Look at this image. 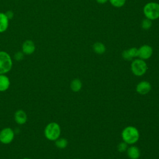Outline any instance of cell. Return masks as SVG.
<instances>
[{"label": "cell", "mask_w": 159, "mask_h": 159, "mask_svg": "<svg viewBox=\"0 0 159 159\" xmlns=\"http://www.w3.org/2000/svg\"><path fill=\"white\" fill-rule=\"evenodd\" d=\"M70 88L73 92H78L82 88V82L80 80L76 78L70 83Z\"/></svg>", "instance_id": "cell-14"}, {"label": "cell", "mask_w": 159, "mask_h": 159, "mask_svg": "<svg viewBox=\"0 0 159 159\" xmlns=\"http://www.w3.org/2000/svg\"><path fill=\"white\" fill-rule=\"evenodd\" d=\"M152 25V22L151 20L145 18L144 19L141 24V26L143 29L144 30H148Z\"/></svg>", "instance_id": "cell-17"}, {"label": "cell", "mask_w": 159, "mask_h": 159, "mask_svg": "<svg viewBox=\"0 0 159 159\" xmlns=\"http://www.w3.org/2000/svg\"><path fill=\"white\" fill-rule=\"evenodd\" d=\"M5 14H6V16H7V17L8 18L9 20L12 19L14 17V12H13L12 11H11V10L6 11V12H5Z\"/></svg>", "instance_id": "cell-23"}, {"label": "cell", "mask_w": 159, "mask_h": 159, "mask_svg": "<svg viewBox=\"0 0 159 159\" xmlns=\"http://www.w3.org/2000/svg\"><path fill=\"white\" fill-rule=\"evenodd\" d=\"M153 54V48L148 45H143L138 48V57L142 60L150 58Z\"/></svg>", "instance_id": "cell-7"}, {"label": "cell", "mask_w": 159, "mask_h": 159, "mask_svg": "<svg viewBox=\"0 0 159 159\" xmlns=\"http://www.w3.org/2000/svg\"><path fill=\"white\" fill-rule=\"evenodd\" d=\"M24 53L22 52H20V51L15 53V54L14 55V59L17 61H20L22 60L24 58Z\"/></svg>", "instance_id": "cell-21"}, {"label": "cell", "mask_w": 159, "mask_h": 159, "mask_svg": "<svg viewBox=\"0 0 159 159\" xmlns=\"http://www.w3.org/2000/svg\"><path fill=\"white\" fill-rule=\"evenodd\" d=\"M35 50V45L31 40H25L22 45V52L24 55H30L34 53Z\"/></svg>", "instance_id": "cell-9"}, {"label": "cell", "mask_w": 159, "mask_h": 159, "mask_svg": "<svg viewBox=\"0 0 159 159\" xmlns=\"http://www.w3.org/2000/svg\"><path fill=\"white\" fill-rule=\"evenodd\" d=\"M9 20L6 16L5 13L0 12V33H3L9 27Z\"/></svg>", "instance_id": "cell-13"}, {"label": "cell", "mask_w": 159, "mask_h": 159, "mask_svg": "<svg viewBox=\"0 0 159 159\" xmlns=\"http://www.w3.org/2000/svg\"><path fill=\"white\" fill-rule=\"evenodd\" d=\"M128 148V144L126 143L125 142H120L117 145V150L119 152H126Z\"/></svg>", "instance_id": "cell-19"}, {"label": "cell", "mask_w": 159, "mask_h": 159, "mask_svg": "<svg viewBox=\"0 0 159 159\" xmlns=\"http://www.w3.org/2000/svg\"><path fill=\"white\" fill-rule=\"evenodd\" d=\"M94 52L97 54H103L106 52V47L102 42H96L93 45Z\"/></svg>", "instance_id": "cell-15"}, {"label": "cell", "mask_w": 159, "mask_h": 159, "mask_svg": "<svg viewBox=\"0 0 159 159\" xmlns=\"http://www.w3.org/2000/svg\"><path fill=\"white\" fill-rule=\"evenodd\" d=\"M122 56L123 58L125 60H129H129H131L132 59V58L129 54L127 50H125L123 51V52L122 53Z\"/></svg>", "instance_id": "cell-22"}, {"label": "cell", "mask_w": 159, "mask_h": 159, "mask_svg": "<svg viewBox=\"0 0 159 159\" xmlns=\"http://www.w3.org/2000/svg\"><path fill=\"white\" fill-rule=\"evenodd\" d=\"M56 147L60 149L65 148L68 145V141L65 138H58L55 141Z\"/></svg>", "instance_id": "cell-16"}, {"label": "cell", "mask_w": 159, "mask_h": 159, "mask_svg": "<svg viewBox=\"0 0 159 159\" xmlns=\"http://www.w3.org/2000/svg\"><path fill=\"white\" fill-rule=\"evenodd\" d=\"M129 54L133 58L134 57H138V48L135 47H132L127 50Z\"/></svg>", "instance_id": "cell-20"}, {"label": "cell", "mask_w": 159, "mask_h": 159, "mask_svg": "<svg viewBox=\"0 0 159 159\" xmlns=\"http://www.w3.org/2000/svg\"><path fill=\"white\" fill-rule=\"evenodd\" d=\"M12 64L10 55L5 51H0V75L9 72L12 69Z\"/></svg>", "instance_id": "cell-4"}, {"label": "cell", "mask_w": 159, "mask_h": 159, "mask_svg": "<svg viewBox=\"0 0 159 159\" xmlns=\"http://www.w3.org/2000/svg\"><path fill=\"white\" fill-rule=\"evenodd\" d=\"M10 80L6 74L0 75V92L7 91L10 86Z\"/></svg>", "instance_id": "cell-12"}, {"label": "cell", "mask_w": 159, "mask_h": 159, "mask_svg": "<svg viewBox=\"0 0 159 159\" xmlns=\"http://www.w3.org/2000/svg\"><path fill=\"white\" fill-rule=\"evenodd\" d=\"M76 159H78V158H76Z\"/></svg>", "instance_id": "cell-26"}, {"label": "cell", "mask_w": 159, "mask_h": 159, "mask_svg": "<svg viewBox=\"0 0 159 159\" xmlns=\"http://www.w3.org/2000/svg\"><path fill=\"white\" fill-rule=\"evenodd\" d=\"M23 159H31V158H24Z\"/></svg>", "instance_id": "cell-25"}, {"label": "cell", "mask_w": 159, "mask_h": 159, "mask_svg": "<svg viewBox=\"0 0 159 159\" xmlns=\"http://www.w3.org/2000/svg\"><path fill=\"white\" fill-rule=\"evenodd\" d=\"M152 89L151 84L147 81H142L139 82L136 86V91L142 95L147 94Z\"/></svg>", "instance_id": "cell-8"}, {"label": "cell", "mask_w": 159, "mask_h": 159, "mask_svg": "<svg viewBox=\"0 0 159 159\" xmlns=\"http://www.w3.org/2000/svg\"><path fill=\"white\" fill-rule=\"evenodd\" d=\"M143 14L146 18L153 20L159 18V4L155 2L147 3L143 7Z\"/></svg>", "instance_id": "cell-3"}, {"label": "cell", "mask_w": 159, "mask_h": 159, "mask_svg": "<svg viewBox=\"0 0 159 159\" xmlns=\"http://www.w3.org/2000/svg\"><path fill=\"white\" fill-rule=\"evenodd\" d=\"M61 134L60 125L55 122L48 123L44 129V135L47 139L50 141H55Z\"/></svg>", "instance_id": "cell-2"}, {"label": "cell", "mask_w": 159, "mask_h": 159, "mask_svg": "<svg viewBox=\"0 0 159 159\" xmlns=\"http://www.w3.org/2000/svg\"><path fill=\"white\" fill-rule=\"evenodd\" d=\"M127 155L130 159H138L140 157V150L137 147L132 145L128 147Z\"/></svg>", "instance_id": "cell-11"}, {"label": "cell", "mask_w": 159, "mask_h": 159, "mask_svg": "<svg viewBox=\"0 0 159 159\" xmlns=\"http://www.w3.org/2000/svg\"><path fill=\"white\" fill-rule=\"evenodd\" d=\"M109 1L114 7H121L125 4L126 0H109Z\"/></svg>", "instance_id": "cell-18"}, {"label": "cell", "mask_w": 159, "mask_h": 159, "mask_svg": "<svg viewBox=\"0 0 159 159\" xmlns=\"http://www.w3.org/2000/svg\"><path fill=\"white\" fill-rule=\"evenodd\" d=\"M130 67L132 73L137 76L143 75L147 70V65L146 62L140 58L134 60L132 62Z\"/></svg>", "instance_id": "cell-5"}, {"label": "cell", "mask_w": 159, "mask_h": 159, "mask_svg": "<svg viewBox=\"0 0 159 159\" xmlns=\"http://www.w3.org/2000/svg\"><path fill=\"white\" fill-rule=\"evenodd\" d=\"M15 122L19 125H23L26 123L27 120V116L26 112L22 109L16 111L14 116Z\"/></svg>", "instance_id": "cell-10"}, {"label": "cell", "mask_w": 159, "mask_h": 159, "mask_svg": "<svg viewBox=\"0 0 159 159\" xmlns=\"http://www.w3.org/2000/svg\"><path fill=\"white\" fill-rule=\"evenodd\" d=\"M14 137V131L10 127H5L0 131V142L3 144H9L13 141Z\"/></svg>", "instance_id": "cell-6"}, {"label": "cell", "mask_w": 159, "mask_h": 159, "mask_svg": "<svg viewBox=\"0 0 159 159\" xmlns=\"http://www.w3.org/2000/svg\"><path fill=\"white\" fill-rule=\"evenodd\" d=\"M121 136L124 142L128 145H132L139 140L140 134L136 127L130 125L123 129Z\"/></svg>", "instance_id": "cell-1"}, {"label": "cell", "mask_w": 159, "mask_h": 159, "mask_svg": "<svg viewBox=\"0 0 159 159\" xmlns=\"http://www.w3.org/2000/svg\"><path fill=\"white\" fill-rule=\"evenodd\" d=\"M97 2L99 3V4H104L106 3L108 0H96Z\"/></svg>", "instance_id": "cell-24"}]
</instances>
